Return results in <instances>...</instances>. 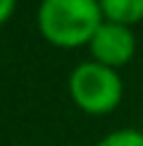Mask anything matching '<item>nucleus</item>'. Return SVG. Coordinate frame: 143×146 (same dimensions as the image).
Masks as SVG:
<instances>
[{
  "mask_svg": "<svg viewBox=\"0 0 143 146\" xmlns=\"http://www.w3.org/2000/svg\"><path fill=\"white\" fill-rule=\"evenodd\" d=\"M36 22L50 46L79 48L91 43L105 19L98 0H41Z\"/></svg>",
  "mask_w": 143,
  "mask_h": 146,
  "instance_id": "nucleus-1",
  "label": "nucleus"
},
{
  "mask_svg": "<svg viewBox=\"0 0 143 146\" xmlns=\"http://www.w3.org/2000/svg\"><path fill=\"white\" fill-rule=\"evenodd\" d=\"M69 96L88 115H107L122 103L124 84L117 70L100 62H83L69 74Z\"/></svg>",
  "mask_w": 143,
  "mask_h": 146,
  "instance_id": "nucleus-2",
  "label": "nucleus"
},
{
  "mask_svg": "<svg viewBox=\"0 0 143 146\" xmlns=\"http://www.w3.org/2000/svg\"><path fill=\"white\" fill-rule=\"evenodd\" d=\"M88 48H91L93 62H100L105 67L117 70L134 58L136 36L131 31V27L115 24V22H103L98 27V31L93 34Z\"/></svg>",
  "mask_w": 143,
  "mask_h": 146,
  "instance_id": "nucleus-3",
  "label": "nucleus"
},
{
  "mask_svg": "<svg viewBox=\"0 0 143 146\" xmlns=\"http://www.w3.org/2000/svg\"><path fill=\"white\" fill-rule=\"evenodd\" d=\"M105 22L134 27L143 19V0H98Z\"/></svg>",
  "mask_w": 143,
  "mask_h": 146,
  "instance_id": "nucleus-4",
  "label": "nucleus"
},
{
  "mask_svg": "<svg viewBox=\"0 0 143 146\" xmlns=\"http://www.w3.org/2000/svg\"><path fill=\"white\" fill-rule=\"evenodd\" d=\"M95 146H143V132L141 129H117L105 139H100Z\"/></svg>",
  "mask_w": 143,
  "mask_h": 146,
  "instance_id": "nucleus-5",
  "label": "nucleus"
},
{
  "mask_svg": "<svg viewBox=\"0 0 143 146\" xmlns=\"http://www.w3.org/2000/svg\"><path fill=\"white\" fill-rule=\"evenodd\" d=\"M14 7H17V0H0V27L14 15Z\"/></svg>",
  "mask_w": 143,
  "mask_h": 146,
  "instance_id": "nucleus-6",
  "label": "nucleus"
}]
</instances>
